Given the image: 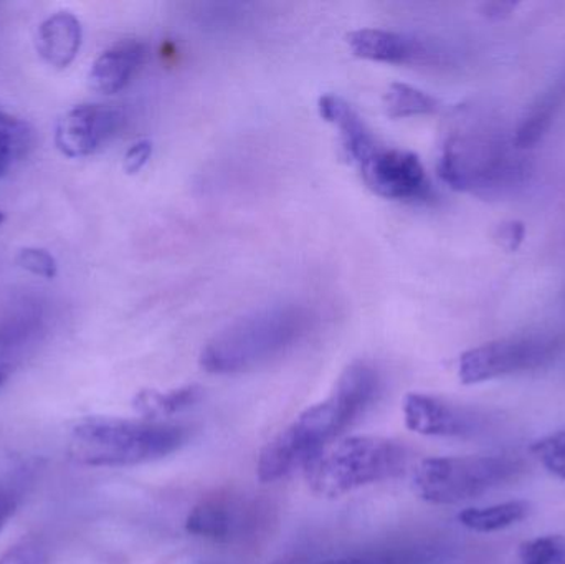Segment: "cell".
I'll return each instance as SVG.
<instances>
[{
	"instance_id": "obj_1",
	"label": "cell",
	"mask_w": 565,
	"mask_h": 564,
	"mask_svg": "<svg viewBox=\"0 0 565 564\" xmlns=\"http://www.w3.org/2000/svg\"><path fill=\"white\" fill-rule=\"evenodd\" d=\"M379 387L381 377L371 364H349L324 401L302 411L264 447L257 462L258 480L277 482L305 469L371 407Z\"/></svg>"
},
{
	"instance_id": "obj_2",
	"label": "cell",
	"mask_w": 565,
	"mask_h": 564,
	"mask_svg": "<svg viewBox=\"0 0 565 564\" xmlns=\"http://www.w3.org/2000/svg\"><path fill=\"white\" fill-rule=\"evenodd\" d=\"M524 159L503 129L483 118L468 116L445 138L438 175L458 192L501 194L526 178Z\"/></svg>"
},
{
	"instance_id": "obj_3",
	"label": "cell",
	"mask_w": 565,
	"mask_h": 564,
	"mask_svg": "<svg viewBox=\"0 0 565 564\" xmlns=\"http://www.w3.org/2000/svg\"><path fill=\"white\" fill-rule=\"evenodd\" d=\"M188 437L184 426L164 421L93 416L73 427L68 456L93 469L142 466L178 453Z\"/></svg>"
},
{
	"instance_id": "obj_4",
	"label": "cell",
	"mask_w": 565,
	"mask_h": 564,
	"mask_svg": "<svg viewBox=\"0 0 565 564\" xmlns=\"http://www.w3.org/2000/svg\"><path fill=\"white\" fill-rule=\"evenodd\" d=\"M311 324L301 305L260 308L215 334L201 354V366L211 374H241L257 370L295 347Z\"/></svg>"
},
{
	"instance_id": "obj_5",
	"label": "cell",
	"mask_w": 565,
	"mask_h": 564,
	"mask_svg": "<svg viewBox=\"0 0 565 564\" xmlns=\"http://www.w3.org/2000/svg\"><path fill=\"white\" fill-rule=\"evenodd\" d=\"M408 450L387 437L352 436L331 444L305 467L312 492L338 499L362 487L397 479L408 467Z\"/></svg>"
},
{
	"instance_id": "obj_6",
	"label": "cell",
	"mask_w": 565,
	"mask_h": 564,
	"mask_svg": "<svg viewBox=\"0 0 565 564\" xmlns=\"http://www.w3.org/2000/svg\"><path fill=\"white\" fill-rule=\"evenodd\" d=\"M523 464L508 456L431 457L414 472V492L431 506H458L516 480Z\"/></svg>"
},
{
	"instance_id": "obj_7",
	"label": "cell",
	"mask_w": 565,
	"mask_h": 564,
	"mask_svg": "<svg viewBox=\"0 0 565 564\" xmlns=\"http://www.w3.org/2000/svg\"><path fill=\"white\" fill-rule=\"evenodd\" d=\"M554 348V341L544 337H514L490 341L461 354L458 377L461 383L471 386L537 370L553 358Z\"/></svg>"
},
{
	"instance_id": "obj_8",
	"label": "cell",
	"mask_w": 565,
	"mask_h": 564,
	"mask_svg": "<svg viewBox=\"0 0 565 564\" xmlns=\"http://www.w3.org/2000/svg\"><path fill=\"white\" fill-rule=\"evenodd\" d=\"M355 168L375 194L394 201H422L430 195V181L414 152L388 148L381 141Z\"/></svg>"
},
{
	"instance_id": "obj_9",
	"label": "cell",
	"mask_w": 565,
	"mask_h": 564,
	"mask_svg": "<svg viewBox=\"0 0 565 564\" xmlns=\"http://www.w3.org/2000/svg\"><path fill=\"white\" fill-rule=\"evenodd\" d=\"M126 113L105 103H83L60 116L55 125V146L72 159L88 158L108 145L125 126Z\"/></svg>"
},
{
	"instance_id": "obj_10",
	"label": "cell",
	"mask_w": 565,
	"mask_h": 564,
	"mask_svg": "<svg viewBox=\"0 0 565 564\" xmlns=\"http://www.w3.org/2000/svg\"><path fill=\"white\" fill-rule=\"evenodd\" d=\"M402 413L412 433L427 437H471L487 426V416L480 411L430 394H407Z\"/></svg>"
},
{
	"instance_id": "obj_11",
	"label": "cell",
	"mask_w": 565,
	"mask_h": 564,
	"mask_svg": "<svg viewBox=\"0 0 565 564\" xmlns=\"http://www.w3.org/2000/svg\"><path fill=\"white\" fill-rule=\"evenodd\" d=\"M145 60L146 45L141 40H119L93 62L88 75L89 86L103 95L121 92L139 72Z\"/></svg>"
},
{
	"instance_id": "obj_12",
	"label": "cell",
	"mask_w": 565,
	"mask_h": 564,
	"mask_svg": "<svg viewBox=\"0 0 565 564\" xmlns=\"http://www.w3.org/2000/svg\"><path fill=\"white\" fill-rule=\"evenodd\" d=\"M82 42V22L68 10H60L46 17L36 30V53L46 65L56 70L68 68L75 62Z\"/></svg>"
},
{
	"instance_id": "obj_13",
	"label": "cell",
	"mask_w": 565,
	"mask_h": 564,
	"mask_svg": "<svg viewBox=\"0 0 565 564\" xmlns=\"http://www.w3.org/2000/svg\"><path fill=\"white\" fill-rule=\"evenodd\" d=\"M318 109L319 115L338 129L342 151L351 164L358 166L377 145V136L341 96L332 93L322 95L318 102Z\"/></svg>"
},
{
	"instance_id": "obj_14",
	"label": "cell",
	"mask_w": 565,
	"mask_h": 564,
	"mask_svg": "<svg viewBox=\"0 0 565 564\" xmlns=\"http://www.w3.org/2000/svg\"><path fill=\"white\" fill-rule=\"evenodd\" d=\"M242 512L241 503L231 497H209L189 512L185 530L212 542H228L244 525Z\"/></svg>"
},
{
	"instance_id": "obj_15",
	"label": "cell",
	"mask_w": 565,
	"mask_h": 564,
	"mask_svg": "<svg viewBox=\"0 0 565 564\" xmlns=\"http://www.w3.org/2000/svg\"><path fill=\"white\" fill-rule=\"evenodd\" d=\"M348 43L355 56L372 62L407 63L425 53L417 40L381 29L355 30L349 33Z\"/></svg>"
},
{
	"instance_id": "obj_16",
	"label": "cell",
	"mask_w": 565,
	"mask_h": 564,
	"mask_svg": "<svg viewBox=\"0 0 565 564\" xmlns=\"http://www.w3.org/2000/svg\"><path fill=\"white\" fill-rule=\"evenodd\" d=\"M530 502L526 500H511L490 507H475L458 513L461 526L475 533H494L511 529L531 515Z\"/></svg>"
},
{
	"instance_id": "obj_17",
	"label": "cell",
	"mask_w": 565,
	"mask_h": 564,
	"mask_svg": "<svg viewBox=\"0 0 565 564\" xmlns=\"http://www.w3.org/2000/svg\"><path fill=\"white\" fill-rule=\"evenodd\" d=\"M33 146V129L25 119L0 108V179L6 178Z\"/></svg>"
},
{
	"instance_id": "obj_18",
	"label": "cell",
	"mask_w": 565,
	"mask_h": 564,
	"mask_svg": "<svg viewBox=\"0 0 565 564\" xmlns=\"http://www.w3.org/2000/svg\"><path fill=\"white\" fill-rule=\"evenodd\" d=\"M202 390L195 384L179 387V390L162 391L145 390L136 394L135 409L141 414L145 419L162 421V417L172 416L181 413L188 407L194 406L201 400Z\"/></svg>"
},
{
	"instance_id": "obj_19",
	"label": "cell",
	"mask_w": 565,
	"mask_h": 564,
	"mask_svg": "<svg viewBox=\"0 0 565 564\" xmlns=\"http://www.w3.org/2000/svg\"><path fill=\"white\" fill-rule=\"evenodd\" d=\"M33 328L35 323L26 317L13 318L0 327V387L22 363L26 347L32 340Z\"/></svg>"
},
{
	"instance_id": "obj_20",
	"label": "cell",
	"mask_w": 565,
	"mask_h": 564,
	"mask_svg": "<svg viewBox=\"0 0 565 564\" xmlns=\"http://www.w3.org/2000/svg\"><path fill=\"white\" fill-rule=\"evenodd\" d=\"M384 105L387 115L394 119L435 115L441 108V103L435 96L407 83H392L385 93Z\"/></svg>"
},
{
	"instance_id": "obj_21",
	"label": "cell",
	"mask_w": 565,
	"mask_h": 564,
	"mask_svg": "<svg viewBox=\"0 0 565 564\" xmlns=\"http://www.w3.org/2000/svg\"><path fill=\"white\" fill-rule=\"evenodd\" d=\"M435 552L425 546H402V549L371 550L335 556L316 564H431Z\"/></svg>"
},
{
	"instance_id": "obj_22",
	"label": "cell",
	"mask_w": 565,
	"mask_h": 564,
	"mask_svg": "<svg viewBox=\"0 0 565 564\" xmlns=\"http://www.w3.org/2000/svg\"><path fill=\"white\" fill-rule=\"evenodd\" d=\"M554 109H556V103L551 96H546L536 105L531 106L530 111L521 119L516 131H514L513 142L516 149H520L521 152L527 151L546 136L551 123H553Z\"/></svg>"
},
{
	"instance_id": "obj_23",
	"label": "cell",
	"mask_w": 565,
	"mask_h": 564,
	"mask_svg": "<svg viewBox=\"0 0 565 564\" xmlns=\"http://www.w3.org/2000/svg\"><path fill=\"white\" fill-rule=\"evenodd\" d=\"M33 467L20 466L0 479V533L10 522L32 486Z\"/></svg>"
},
{
	"instance_id": "obj_24",
	"label": "cell",
	"mask_w": 565,
	"mask_h": 564,
	"mask_svg": "<svg viewBox=\"0 0 565 564\" xmlns=\"http://www.w3.org/2000/svg\"><path fill=\"white\" fill-rule=\"evenodd\" d=\"M520 564H565V536L546 535L523 542L518 549Z\"/></svg>"
},
{
	"instance_id": "obj_25",
	"label": "cell",
	"mask_w": 565,
	"mask_h": 564,
	"mask_svg": "<svg viewBox=\"0 0 565 564\" xmlns=\"http://www.w3.org/2000/svg\"><path fill=\"white\" fill-rule=\"evenodd\" d=\"M531 453L551 476L565 480V429L536 440Z\"/></svg>"
},
{
	"instance_id": "obj_26",
	"label": "cell",
	"mask_w": 565,
	"mask_h": 564,
	"mask_svg": "<svg viewBox=\"0 0 565 564\" xmlns=\"http://www.w3.org/2000/svg\"><path fill=\"white\" fill-rule=\"evenodd\" d=\"M15 262L22 270L29 272L35 277L45 278V280H53L58 275V262L45 248H20L17 252Z\"/></svg>"
},
{
	"instance_id": "obj_27",
	"label": "cell",
	"mask_w": 565,
	"mask_h": 564,
	"mask_svg": "<svg viewBox=\"0 0 565 564\" xmlns=\"http://www.w3.org/2000/svg\"><path fill=\"white\" fill-rule=\"evenodd\" d=\"M46 558L42 540L23 539L0 556V564H46Z\"/></svg>"
},
{
	"instance_id": "obj_28",
	"label": "cell",
	"mask_w": 565,
	"mask_h": 564,
	"mask_svg": "<svg viewBox=\"0 0 565 564\" xmlns=\"http://www.w3.org/2000/svg\"><path fill=\"white\" fill-rule=\"evenodd\" d=\"M524 237H526V225L521 221L503 222L494 231V242L500 245V248L510 252V254L520 251Z\"/></svg>"
},
{
	"instance_id": "obj_29",
	"label": "cell",
	"mask_w": 565,
	"mask_h": 564,
	"mask_svg": "<svg viewBox=\"0 0 565 564\" xmlns=\"http://www.w3.org/2000/svg\"><path fill=\"white\" fill-rule=\"evenodd\" d=\"M152 156V141L148 138L138 139L132 142L131 148L126 151L122 168L128 174H138Z\"/></svg>"
},
{
	"instance_id": "obj_30",
	"label": "cell",
	"mask_w": 565,
	"mask_h": 564,
	"mask_svg": "<svg viewBox=\"0 0 565 564\" xmlns=\"http://www.w3.org/2000/svg\"><path fill=\"white\" fill-rule=\"evenodd\" d=\"M518 9V3L514 2H488L481 7L483 15L491 20H503L514 13Z\"/></svg>"
},
{
	"instance_id": "obj_31",
	"label": "cell",
	"mask_w": 565,
	"mask_h": 564,
	"mask_svg": "<svg viewBox=\"0 0 565 564\" xmlns=\"http://www.w3.org/2000/svg\"><path fill=\"white\" fill-rule=\"evenodd\" d=\"M2 222H3V214H2V212H0V224H2Z\"/></svg>"
}]
</instances>
